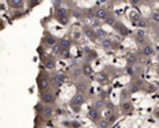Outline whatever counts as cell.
<instances>
[{
    "label": "cell",
    "instance_id": "obj_33",
    "mask_svg": "<svg viewBox=\"0 0 159 128\" xmlns=\"http://www.w3.org/2000/svg\"><path fill=\"white\" fill-rule=\"evenodd\" d=\"M138 91H139V84L136 83V84H134L131 87V92H138Z\"/></svg>",
    "mask_w": 159,
    "mask_h": 128
},
{
    "label": "cell",
    "instance_id": "obj_11",
    "mask_svg": "<svg viewBox=\"0 0 159 128\" xmlns=\"http://www.w3.org/2000/svg\"><path fill=\"white\" fill-rule=\"evenodd\" d=\"M60 46H61V48H63V51H66L72 46V40L71 39H63V40L60 42Z\"/></svg>",
    "mask_w": 159,
    "mask_h": 128
},
{
    "label": "cell",
    "instance_id": "obj_4",
    "mask_svg": "<svg viewBox=\"0 0 159 128\" xmlns=\"http://www.w3.org/2000/svg\"><path fill=\"white\" fill-rule=\"evenodd\" d=\"M83 103H84V96H83L82 94H76L74 96V99L71 100L72 105H82Z\"/></svg>",
    "mask_w": 159,
    "mask_h": 128
},
{
    "label": "cell",
    "instance_id": "obj_28",
    "mask_svg": "<svg viewBox=\"0 0 159 128\" xmlns=\"http://www.w3.org/2000/svg\"><path fill=\"white\" fill-rule=\"evenodd\" d=\"M151 19H152L154 21H158V23H159V11H154V12H152Z\"/></svg>",
    "mask_w": 159,
    "mask_h": 128
},
{
    "label": "cell",
    "instance_id": "obj_32",
    "mask_svg": "<svg viewBox=\"0 0 159 128\" xmlns=\"http://www.w3.org/2000/svg\"><path fill=\"white\" fill-rule=\"evenodd\" d=\"M98 79H99L100 82H102V80H103V82H106V80H107V75H106V73H99Z\"/></svg>",
    "mask_w": 159,
    "mask_h": 128
},
{
    "label": "cell",
    "instance_id": "obj_17",
    "mask_svg": "<svg viewBox=\"0 0 159 128\" xmlns=\"http://www.w3.org/2000/svg\"><path fill=\"white\" fill-rule=\"evenodd\" d=\"M112 46H114V43L111 39H103V40H102V47L103 48H111Z\"/></svg>",
    "mask_w": 159,
    "mask_h": 128
},
{
    "label": "cell",
    "instance_id": "obj_10",
    "mask_svg": "<svg viewBox=\"0 0 159 128\" xmlns=\"http://www.w3.org/2000/svg\"><path fill=\"white\" fill-rule=\"evenodd\" d=\"M84 35L88 38V39H96L98 36H96V31H94L92 28H84Z\"/></svg>",
    "mask_w": 159,
    "mask_h": 128
},
{
    "label": "cell",
    "instance_id": "obj_24",
    "mask_svg": "<svg viewBox=\"0 0 159 128\" xmlns=\"http://www.w3.org/2000/svg\"><path fill=\"white\" fill-rule=\"evenodd\" d=\"M106 23H107V24H110V25H112V27H115L116 21H115V19H114V17H111V16H108V17H107V19H106Z\"/></svg>",
    "mask_w": 159,
    "mask_h": 128
},
{
    "label": "cell",
    "instance_id": "obj_16",
    "mask_svg": "<svg viewBox=\"0 0 159 128\" xmlns=\"http://www.w3.org/2000/svg\"><path fill=\"white\" fill-rule=\"evenodd\" d=\"M52 107H44V109H43V112H42V115L44 117H51L52 116Z\"/></svg>",
    "mask_w": 159,
    "mask_h": 128
},
{
    "label": "cell",
    "instance_id": "obj_22",
    "mask_svg": "<svg viewBox=\"0 0 159 128\" xmlns=\"http://www.w3.org/2000/svg\"><path fill=\"white\" fill-rule=\"evenodd\" d=\"M61 52H63V48H61L60 44H56L54 47V54L55 55H61Z\"/></svg>",
    "mask_w": 159,
    "mask_h": 128
},
{
    "label": "cell",
    "instance_id": "obj_3",
    "mask_svg": "<svg viewBox=\"0 0 159 128\" xmlns=\"http://www.w3.org/2000/svg\"><path fill=\"white\" fill-rule=\"evenodd\" d=\"M42 100L44 101V103H47V104H52L54 103V100H55V96L52 95L51 92H43Z\"/></svg>",
    "mask_w": 159,
    "mask_h": 128
},
{
    "label": "cell",
    "instance_id": "obj_9",
    "mask_svg": "<svg viewBox=\"0 0 159 128\" xmlns=\"http://www.w3.org/2000/svg\"><path fill=\"white\" fill-rule=\"evenodd\" d=\"M44 43L47 44V46H51V47H55L56 46V39L52 36V35H47L46 39H44Z\"/></svg>",
    "mask_w": 159,
    "mask_h": 128
},
{
    "label": "cell",
    "instance_id": "obj_25",
    "mask_svg": "<svg viewBox=\"0 0 159 128\" xmlns=\"http://www.w3.org/2000/svg\"><path fill=\"white\" fill-rule=\"evenodd\" d=\"M59 23L61 24V25H66V24H68V16H63V17H59Z\"/></svg>",
    "mask_w": 159,
    "mask_h": 128
},
{
    "label": "cell",
    "instance_id": "obj_20",
    "mask_svg": "<svg viewBox=\"0 0 159 128\" xmlns=\"http://www.w3.org/2000/svg\"><path fill=\"white\" fill-rule=\"evenodd\" d=\"M136 60H138V59H136V56L134 54H129V55H127V63H129V64H135Z\"/></svg>",
    "mask_w": 159,
    "mask_h": 128
},
{
    "label": "cell",
    "instance_id": "obj_31",
    "mask_svg": "<svg viewBox=\"0 0 159 128\" xmlns=\"http://www.w3.org/2000/svg\"><path fill=\"white\" fill-rule=\"evenodd\" d=\"M98 57V55H96V52L95 51H90V55H88V59H96Z\"/></svg>",
    "mask_w": 159,
    "mask_h": 128
},
{
    "label": "cell",
    "instance_id": "obj_29",
    "mask_svg": "<svg viewBox=\"0 0 159 128\" xmlns=\"http://www.w3.org/2000/svg\"><path fill=\"white\" fill-rule=\"evenodd\" d=\"M60 56L63 57V59H70V57H71V54H70V51H68V50H66V51L61 52V55H60Z\"/></svg>",
    "mask_w": 159,
    "mask_h": 128
},
{
    "label": "cell",
    "instance_id": "obj_8",
    "mask_svg": "<svg viewBox=\"0 0 159 128\" xmlns=\"http://www.w3.org/2000/svg\"><path fill=\"white\" fill-rule=\"evenodd\" d=\"M115 28H116L122 35H125V36H127V35L130 33V29L127 28V27H125L123 24H120V23H116V24H115Z\"/></svg>",
    "mask_w": 159,
    "mask_h": 128
},
{
    "label": "cell",
    "instance_id": "obj_13",
    "mask_svg": "<svg viewBox=\"0 0 159 128\" xmlns=\"http://www.w3.org/2000/svg\"><path fill=\"white\" fill-rule=\"evenodd\" d=\"M67 14H68L67 8H63V7L56 8V16H58V19L59 17H63V16H67Z\"/></svg>",
    "mask_w": 159,
    "mask_h": 128
},
{
    "label": "cell",
    "instance_id": "obj_6",
    "mask_svg": "<svg viewBox=\"0 0 159 128\" xmlns=\"http://www.w3.org/2000/svg\"><path fill=\"white\" fill-rule=\"evenodd\" d=\"M66 80V75L64 73H56L54 76V83L56 86H61Z\"/></svg>",
    "mask_w": 159,
    "mask_h": 128
},
{
    "label": "cell",
    "instance_id": "obj_18",
    "mask_svg": "<svg viewBox=\"0 0 159 128\" xmlns=\"http://www.w3.org/2000/svg\"><path fill=\"white\" fill-rule=\"evenodd\" d=\"M44 65H46L47 69H54L55 68V61H54V59H47L46 61H44Z\"/></svg>",
    "mask_w": 159,
    "mask_h": 128
},
{
    "label": "cell",
    "instance_id": "obj_7",
    "mask_svg": "<svg viewBox=\"0 0 159 128\" xmlns=\"http://www.w3.org/2000/svg\"><path fill=\"white\" fill-rule=\"evenodd\" d=\"M48 87H50V80H48V79L43 77V79H40V80H39V90H40V91L47 90Z\"/></svg>",
    "mask_w": 159,
    "mask_h": 128
},
{
    "label": "cell",
    "instance_id": "obj_27",
    "mask_svg": "<svg viewBox=\"0 0 159 128\" xmlns=\"http://www.w3.org/2000/svg\"><path fill=\"white\" fill-rule=\"evenodd\" d=\"M94 107H95L96 109L103 108V107H104V101H103V100H98V101H95V105H94Z\"/></svg>",
    "mask_w": 159,
    "mask_h": 128
},
{
    "label": "cell",
    "instance_id": "obj_12",
    "mask_svg": "<svg viewBox=\"0 0 159 128\" xmlns=\"http://www.w3.org/2000/svg\"><path fill=\"white\" fill-rule=\"evenodd\" d=\"M131 109H132V103H131V101H123V104H122V111H123V113L130 112Z\"/></svg>",
    "mask_w": 159,
    "mask_h": 128
},
{
    "label": "cell",
    "instance_id": "obj_2",
    "mask_svg": "<svg viewBox=\"0 0 159 128\" xmlns=\"http://www.w3.org/2000/svg\"><path fill=\"white\" fill-rule=\"evenodd\" d=\"M95 16L98 17L99 20H106L108 17V11L106 10V8H98V10L95 11Z\"/></svg>",
    "mask_w": 159,
    "mask_h": 128
},
{
    "label": "cell",
    "instance_id": "obj_15",
    "mask_svg": "<svg viewBox=\"0 0 159 128\" xmlns=\"http://www.w3.org/2000/svg\"><path fill=\"white\" fill-rule=\"evenodd\" d=\"M82 71H83V75H86V76H90L92 75V67L90 64H84L82 67Z\"/></svg>",
    "mask_w": 159,
    "mask_h": 128
},
{
    "label": "cell",
    "instance_id": "obj_14",
    "mask_svg": "<svg viewBox=\"0 0 159 128\" xmlns=\"http://www.w3.org/2000/svg\"><path fill=\"white\" fill-rule=\"evenodd\" d=\"M23 4H24L23 0H10V6L12 8H21Z\"/></svg>",
    "mask_w": 159,
    "mask_h": 128
},
{
    "label": "cell",
    "instance_id": "obj_21",
    "mask_svg": "<svg viewBox=\"0 0 159 128\" xmlns=\"http://www.w3.org/2000/svg\"><path fill=\"white\" fill-rule=\"evenodd\" d=\"M96 36L100 38L102 40H103V39H106V36H107V32H106L104 29H102V28H100V29L96 31Z\"/></svg>",
    "mask_w": 159,
    "mask_h": 128
},
{
    "label": "cell",
    "instance_id": "obj_5",
    "mask_svg": "<svg viewBox=\"0 0 159 128\" xmlns=\"http://www.w3.org/2000/svg\"><path fill=\"white\" fill-rule=\"evenodd\" d=\"M154 52H155V50H154V47L151 44H146V46L142 48V54L144 56H151V55H154Z\"/></svg>",
    "mask_w": 159,
    "mask_h": 128
},
{
    "label": "cell",
    "instance_id": "obj_34",
    "mask_svg": "<svg viewBox=\"0 0 159 128\" xmlns=\"http://www.w3.org/2000/svg\"><path fill=\"white\" fill-rule=\"evenodd\" d=\"M127 72L131 75V73H132V68H131V67H127Z\"/></svg>",
    "mask_w": 159,
    "mask_h": 128
},
{
    "label": "cell",
    "instance_id": "obj_23",
    "mask_svg": "<svg viewBox=\"0 0 159 128\" xmlns=\"http://www.w3.org/2000/svg\"><path fill=\"white\" fill-rule=\"evenodd\" d=\"M66 126H70V127H74V128H80L82 124L79 121H70V123H64Z\"/></svg>",
    "mask_w": 159,
    "mask_h": 128
},
{
    "label": "cell",
    "instance_id": "obj_19",
    "mask_svg": "<svg viewBox=\"0 0 159 128\" xmlns=\"http://www.w3.org/2000/svg\"><path fill=\"white\" fill-rule=\"evenodd\" d=\"M99 128H108L110 124H111V121L108 120V119H103V120H99Z\"/></svg>",
    "mask_w": 159,
    "mask_h": 128
},
{
    "label": "cell",
    "instance_id": "obj_1",
    "mask_svg": "<svg viewBox=\"0 0 159 128\" xmlns=\"http://www.w3.org/2000/svg\"><path fill=\"white\" fill-rule=\"evenodd\" d=\"M88 119L92 121H99V117H100V113H99V109L96 108H90L88 109Z\"/></svg>",
    "mask_w": 159,
    "mask_h": 128
},
{
    "label": "cell",
    "instance_id": "obj_26",
    "mask_svg": "<svg viewBox=\"0 0 159 128\" xmlns=\"http://www.w3.org/2000/svg\"><path fill=\"white\" fill-rule=\"evenodd\" d=\"M134 25H138V27H146V25H147V20L140 19L139 21H136V23H135Z\"/></svg>",
    "mask_w": 159,
    "mask_h": 128
},
{
    "label": "cell",
    "instance_id": "obj_30",
    "mask_svg": "<svg viewBox=\"0 0 159 128\" xmlns=\"http://www.w3.org/2000/svg\"><path fill=\"white\" fill-rule=\"evenodd\" d=\"M80 73H83L82 68H76V69H74V72H72V77H78Z\"/></svg>",
    "mask_w": 159,
    "mask_h": 128
}]
</instances>
